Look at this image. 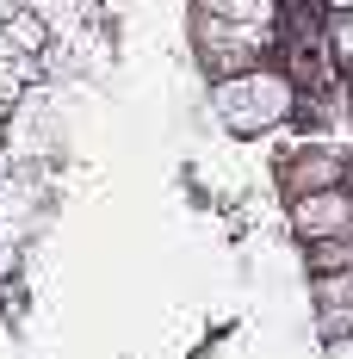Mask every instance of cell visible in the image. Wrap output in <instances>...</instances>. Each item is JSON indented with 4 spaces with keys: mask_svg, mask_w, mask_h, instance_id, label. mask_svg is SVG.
Here are the masks:
<instances>
[{
    "mask_svg": "<svg viewBox=\"0 0 353 359\" xmlns=\"http://www.w3.org/2000/svg\"><path fill=\"white\" fill-rule=\"evenodd\" d=\"M211 111L229 137H267V130H279L298 111V87H291L285 69L254 62L242 74H217L211 81Z\"/></svg>",
    "mask_w": 353,
    "mask_h": 359,
    "instance_id": "obj_1",
    "label": "cell"
},
{
    "mask_svg": "<svg viewBox=\"0 0 353 359\" xmlns=\"http://www.w3.org/2000/svg\"><path fill=\"white\" fill-rule=\"evenodd\" d=\"M273 25H229V19H217V13H192V50H199V62L205 74H242L254 69L267 50H273Z\"/></svg>",
    "mask_w": 353,
    "mask_h": 359,
    "instance_id": "obj_2",
    "label": "cell"
},
{
    "mask_svg": "<svg viewBox=\"0 0 353 359\" xmlns=\"http://www.w3.org/2000/svg\"><path fill=\"white\" fill-rule=\"evenodd\" d=\"M291 229H298L304 242L353 236V192H347V186H322V192H298V198H291Z\"/></svg>",
    "mask_w": 353,
    "mask_h": 359,
    "instance_id": "obj_3",
    "label": "cell"
},
{
    "mask_svg": "<svg viewBox=\"0 0 353 359\" xmlns=\"http://www.w3.org/2000/svg\"><path fill=\"white\" fill-rule=\"evenodd\" d=\"M279 186L291 198L298 192H322V186H347V161H341V149H328V143H304L279 161Z\"/></svg>",
    "mask_w": 353,
    "mask_h": 359,
    "instance_id": "obj_4",
    "label": "cell"
},
{
    "mask_svg": "<svg viewBox=\"0 0 353 359\" xmlns=\"http://www.w3.org/2000/svg\"><path fill=\"white\" fill-rule=\"evenodd\" d=\"M199 13H217L229 25H279V0H199Z\"/></svg>",
    "mask_w": 353,
    "mask_h": 359,
    "instance_id": "obj_5",
    "label": "cell"
},
{
    "mask_svg": "<svg viewBox=\"0 0 353 359\" xmlns=\"http://www.w3.org/2000/svg\"><path fill=\"white\" fill-rule=\"evenodd\" d=\"M310 266H317V273H347V266H353V236L310 242Z\"/></svg>",
    "mask_w": 353,
    "mask_h": 359,
    "instance_id": "obj_6",
    "label": "cell"
},
{
    "mask_svg": "<svg viewBox=\"0 0 353 359\" xmlns=\"http://www.w3.org/2000/svg\"><path fill=\"white\" fill-rule=\"evenodd\" d=\"M322 6H328V13H347V6H353V0H322Z\"/></svg>",
    "mask_w": 353,
    "mask_h": 359,
    "instance_id": "obj_7",
    "label": "cell"
},
{
    "mask_svg": "<svg viewBox=\"0 0 353 359\" xmlns=\"http://www.w3.org/2000/svg\"><path fill=\"white\" fill-rule=\"evenodd\" d=\"M6 266H13V254H6V248H0V273H6Z\"/></svg>",
    "mask_w": 353,
    "mask_h": 359,
    "instance_id": "obj_8",
    "label": "cell"
},
{
    "mask_svg": "<svg viewBox=\"0 0 353 359\" xmlns=\"http://www.w3.org/2000/svg\"><path fill=\"white\" fill-rule=\"evenodd\" d=\"M347 81H353V62H347Z\"/></svg>",
    "mask_w": 353,
    "mask_h": 359,
    "instance_id": "obj_9",
    "label": "cell"
}]
</instances>
